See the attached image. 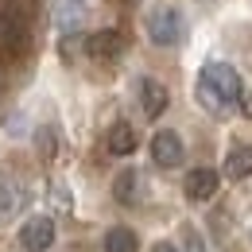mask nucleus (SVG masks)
<instances>
[{"instance_id":"f8f14e48","label":"nucleus","mask_w":252,"mask_h":252,"mask_svg":"<svg viewBox=\"0 0 252 252\" xmlns=\"http://www.w3.org/2000/svg\"><path fill=\"white\" fill-rule=\"evenodd\" d=\"M86 20V0H55V24L63 32H74Z\"/></svg>"},{"instance_id":"1a4fd4ad","label":"nucleus","mask_w":252,"mask_h":252,"mask_svg":"<svg viewBox=\"0 0 252 252\" xmlns=\"http://www.w3.org/2000/svg\"><path fill=\"white\" fill-rule=\"evenodd\" d=\"M140 105H144V117H163V109H167V90H163V82L156 78H140Z\"/></svg>"},{"instance_id":"9d476101","label":"nucleus","mask_w":252,"mask_h":252,"mask_svg":"<svg viewBox=\"0 0 252 252\" xmlns=\"http://www.w3.org/2000/svg\"><path fill=\"white\" fill-rule=\"evenodd\" d=\"M249 175H252V148L249 144H233L229 156H225V179L241 183V179H249Z\"/></svg>"},{"instance_id":"f3484780","label":"nucleus","mask_w":252,"mask_h":252,"mask_svg":"<svg viewBox=\"0 0 252 252\" xmlns=\"http://www.w3.org/2000/svg\"><path fill=\"white\" fill-rule=\"evenodd\" d=\"M152 252H183V249H179V245H171V241H159Z\"/></svg>"},{"instance_id":"a211bd4d","label":"nucleus","mask_w":252,"mask_h":252,"mask_svg":"<svg viewBox=\"0 0 252 252\" xmlns=\"http://www.w3.org/2000/svg\"><path fill=\"white\" fill-rule=\"evenodd\" d=\"M245 113H249V117H252V94L245 97Z\"/></svg>"},{"instance_id":"f257e3e1","label":"nucleus","mask_w":252,"mask_h":252,"mask_svg":"<svg viewBox=\"0 0 252 252\" xmlns=\"http://www.w3.org/2000/svg\"><path fill=\"white\" fill-rule=\"evenodd\" d=\"M245 97V82L241 74L229 63H206L198 74V101L210 109V113H225L233 105H241Z\"/></svg>"},{"instance_id":"2eb2a0df","label":"nucleus","mask_w":252,"mask_h":252,"mask_svg":"<svg viewBox=\"0 0 252 252\" xmlns=\"http://www.w3.org/2000/svg\"><path fill=\"white\" fill-rule=\"evenodd\" d=\"M35 144H39V156L43 159H55V128H39Z\"/></svg>"},{"instance_id":"dca6fc26","label":"nucleus","mask_w":252,"mask_h":252,"mask_svg":"<svg viewBox=\"0 0 252 252\" xmlns=\"http://www.w3.org/2000/svg\"><path fill=\"white\" fill-rule=\"evenodd\" d=\"M183 237H187V252H206V245H202V237H198V229H194V225L183 229Z\"/></svg>"},{"instance_id":"4468645a","label":"nucleus","mask_w":252,"mask_h":252,"mask_svg":"<svg viewBox=\"0 0 252 252\" xmlns=\"http://www.w3.org/2000/svg\"><path fill=\"white\" fill-rule=\"evenodd\" d=\"M136 233L128 229V225H113L109 233H105V252H136Z\"/></svg>"},{"instance_id":"7ed1b4c3","label":"nucleus","mask_w":252,"mask_h":252,"mask_svg":"<svg viewBox=\"0 0 252 252\" xmlns=\"http://www.w3.org/2000/svg\"><path fill=\"white\" fill-rule=\"evenodd\" d=\"M148 35L156 47H179L187 39V16L175 4H159L148 12Z\"/></svg>"},{"instance_id":"f03ea898","label":"nucleus","mask_w":252,"mask_h":252,"mask_svg":"<svg viewBox=\"0 0 252 252\" xmlns=\"http://www.w3.org/2000/svg\"><path fill=\"white\" fill-rule=\"evenodd\" d=\"M28 16H32V8L24 0H0V55L4 59L28 55V43H32Z\"/></svg>"},{"instance_id":"423d86ee","label":"nucleus","mask_w":252,"mask_h":252,"mask_svg":"<svg viewBox=\"0 0 252 252\" xmlns=\"http://www.w3.org/2000/svg\"><path fill=\"white\" fill-rule=\"evenodd\" d=\"M218 183H221V175L214 167H194L187 175V198L190 202H210L218 194Z\"/></svg>"},{"instance_id":"39448f33","label":"nucleus","mask_w":252,"mask_h":252,"mask_svg":"<svg viewBox=\"0 0 252 252\" xmlns=\"http://www.w3.org/2000/svg\"><path fill=\"white\" fill-rule=\"evenodd\" d=\"M152 159H156V167H179L183 159H187V148H183V136L179 132H171V128H163L152 136Z\"/></svg>"},{"instance_id":"20e7f679","label":"nucleus","mask_w":252,"mask_h":252,"mask_svg":"<svg viewBox=\"0 0 252 252\" xmlns=\"http://www.w3.org/2000/svg\"><path fill=\"white\" fill-rule=\"evenodd\" d=\"M20 245H24V252H47L55 245V221L47 218V214L28 218L24 229H20Z\"/></svg>"},{"instance_id":"9b49d317","label":"nucleus","mask_w":252,"mask_h":252,"mask_svg":"<svg viewBox=\"0 0 252 252\" xmlns=\"http://www.w3.org/2000/svg\"><path fill=\"white\" fill-rule=\"evenodd\" d=\"M105 148H109L113 156H132V152H136V132H132V125L117 121V125L109 128V136H105Z\"/></svg>"},{"instance_id":"6e6552de","label":"nucleus","mask_w":252,"mask_h":252,"mask_svg":"<svg viewBox=\"0 0 252 252\" xmlns=\"http://www.w3.org/2000/svg\"><path fill=\"white\" fill-rule=\"evenodd\" d=\"M86 51L94 55V59H117L121 51H125V35L121 32H94L90 39H86Z\"/></svg>"},{"instance_id":"0eeeda50","label":"nucleus","mask_w":252,"mask_h":252,"mask_svg":"<svg viewBox=\"0 0 252 252\" xmlns=\"http://www.w3.org/2000/svg\"><path fill=\"white\" fill-rule=\"evenodd\" d=\"M24 202H28V194H24V187L12 179V175H0V221L16 218L20 210H24Z\"/></svg>"},{"instance_id":"ddd939ff","label":"nucleus","mask_w":252,"mask_h":252,"mask_svg":"<svg viewBox=\"0 0 252 252\" xmlns=\"http://www.w3.org/2000/svg\"><path fill=\"white\" fill-rule=\"evenodd\" d=\"M113 194H117V202H125V206H132V202H140V171H121L117 175V183H113Z\"/></svg>"}]
</instances>
